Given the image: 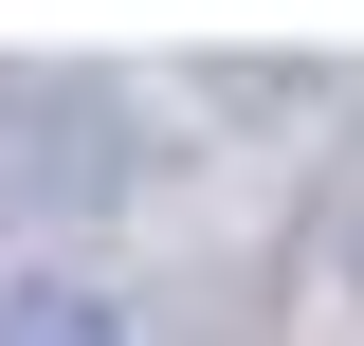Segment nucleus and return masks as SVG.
Returning a JSON list of instances; mask_svg holds the SVG:
<instances>
[{
    "instance_id": "2",
    "label": "nucleus",
    "mask_w": 364,
    "mask_h": 346,
    "mask_svg": "<svg viewBox=\"0 0 364 346\" xmlns=\"http://www.w3.org/2000/svg\"><path fill=\"white\" fill-rule=\"evenodd\" d=\"M0 346H128V310L91 273H0Z\"/></svg>"
},
{
    "instance_id": "1",
    "label": "nucleus",
    "mask_w": 364,
    "mask_h": 346,
    "mask_svg": "<svg viewBox=\"0 0 364 346\" xmlns=\"http://www.w3.org/2000/svg\"><path fill=\"white\" fill-rule=\"evenodd\" d=\"M146 182V110L109 73H0V237H73Z\"/></svg>"
}]
</instances>
